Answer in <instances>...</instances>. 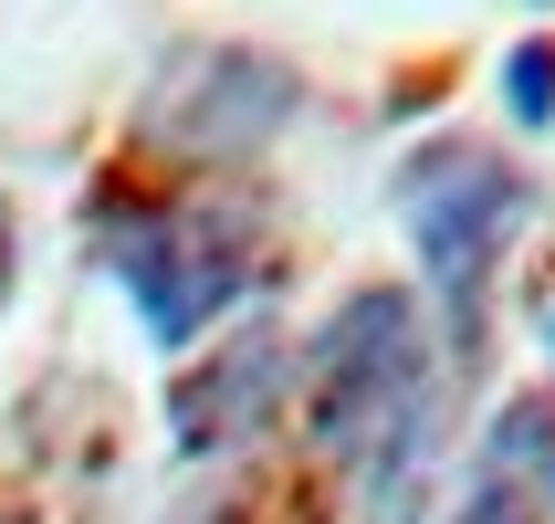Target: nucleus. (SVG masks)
Listing matches in <instances>:
<instances>
[{"label": "nucleus", "mask_w": 555, "mask_h": 524, "mask_svg": "<svg viewBox=\"0 0 555 524\" xmlns=\"http://www.w3.org/2000/svg\"><path fill=\"white\" fill-rule=\"evenodd\" d=\"M305 440L336 472L346 524H409L430 494V440H440V357L409 294L367 283L346 294L336 325L305 346Z\"/></svg>", "instance_id": "nucleus-1"}, {"label": "nucleus", "mask_w": 555, "mask_h": 524, "mask_svg": "<svg viewBox=\"0 0 555 524\" xmlns=\"http://www.w3.org/2000/svg\"><path fill=\"white\" fill-rule=\"evenodd\" d=\"M388 200H399L409 242H420V273H430V305H440L451 357H482L493 273H503L514 220H525V168L493 157V148H472V137H430V148L388 179Z\"/></svg>", "instance_id": "nucleus-2"}, {"label": "nucleus", "mask_w": 555, "mask_h": 524, "mask_svg": "<svg viewBox=\"0 0 555 524\" xmlns=\"http://www.w3.org/2000/svg\"><path fill=\"white\" fill-rule=\"evenodd\" d=\"M251 273H262V231L231 200H157V210L116 220V283L137 294L157 346L210 336L251 294Z\"/></svg>", "instance_id": "nucleus-3"}, {"label": "nucleus", "mask_w": 555, "mask_h": 524, "mask_svg": "<svg viewBox=\"0 0 555 524\" xmlns=\"http://www.w3.org/2000/svg\"><path fill=\"white\" fill-rule=\"evenodd\" d=\"M451 524H555V399H503Z\"/></svg>", "instance_id": "nucleus-4"}, {"label": "nucleus", "mask_w": 555, "mask_h": 524, "mask_svg": "<svg viewBox=\"0 0 555 524\" xmlns=\"http://www.w3.org/2000/svg\"><path fill=\"white\" fill-rule=\"evenodd\" d=\"M273 388H283V336H242V346H231V378H199V388H189L179 440H189V451H210V440H242L251 420L273 409Z\"/></svg>", "instance_id": "nucleus-5"}, {"label": "nucleus", "mask_w": 555, "mask_h": 524, "mask_svg": "<svg viewBox=\"0 0 555 524\" xmlns=\"http://www.w3.org/2000/svg\"><path fill=\"white\" fill-rule=\"evenodd\" d=\"M503 74H514V85H503V94H514V116H525V126H545V116H555V53H545V42H525V53L503 63Z\"/></svg>", "instance_id": "nucleus-6"}, {"label": "nucleus", "mask_w": 555, "mask_h": 524, "mask_svg": "<svg viewBox=\"0 0 555 524\" xmlns=\"http://www.w3.org/2000/svg\"><path fill=\"white\" fill-rule=\"evenodd\" d=\"M534 336H545V357H555V242H545V283H534Z\"/></svg>", "instance_id": "nucleus-7"}, {"label": "nucleus", "mask_w": 555, "mask_h": 524, "mask_svg": "<svg viewBox=\"0 0 555 524\" xmlns=\"http://www.w3.org/2000/svg\"><path fill=\"white\" fill-rule=\"evenodd\" d=\"M0 294H11V210H0Z\"/></svg>", "instance_id": "nucleus-8"}, {"label": "nucleus", "mask_w": 555, "mask_h": 524, "mask_svg": "<svg viewBox=\"0 0 555 524\" xmlns=\"http://www.w3.org/2000/svg\"><path fill=\"white\" fill-rule=\"evenodd\" d=\"M545 11H555V0H545Z\"/></svg>", "instance_id": "nucleus-9"}]
</instances>
